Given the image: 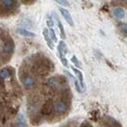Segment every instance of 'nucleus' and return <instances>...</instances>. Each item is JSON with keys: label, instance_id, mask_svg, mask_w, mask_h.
I'll return each mask as SVG.
<instances>
[{"label": "nucleus", "instance_id": "nucleus-1", "mask_svg": "<svg viewBox=\"0 0 127 127\" xmlns=\"http://www.w3.org/2000/svg\"><path fill=\"white\" fill-rule=\"evenodd\" d=\"M14 41L11 39V38H7L4 43H3V52L6 54V55H10L13 53L14 51Z\"/></svg>", "mask_w": 127, "mask_h": 127}, {"label": "nucleus", "instance_id": "nucleus-2", "mask_svg": "<svg viewBox=\"0 0 127 127\" xmlns=\"http://www.w3.org/2000/svg\"><path fill=\"white\" fill-rule=\"evenodd\" d=\"M54 105H53V102L51 100H47L45 102V104L43 105L42 109H41V113L43 115H50L52 114V112L54 111Z\"/></svg>", "mask_w": 127, "mask_h": 127}, {"label": "nucleus", "instance_id": "nucleus-3", "mask_svg": "<svg viewBox=\"0 0 127 127\" xmlns=\"http://www.w3.org/2000/svg\"><path fill=\"white\" fill-rule=\"evenodd\" d=\"M59 10H60L62 16L64 17V19L66 21V23H67L70 27H72V26H73V21H72V18H71V16H70V14L68 13V11L65 10V9H64V8H62V7L59 8Z\"/></svg>", "mask_w": 127, "mask_h": 127}, {"label": "nucleus", "instance_id": "nucleus-4", "mask_svg": "<svg viewBox=\"0 0 127 127\" xmlns=\"http://www.w3.org/2000/svg\"><path fill=\"white\" fill-rule=\"evenodd\" d=\"M55 109H56V111H58L59 113H65L66 111H67V109H68V106H67V104L64 101H60V102L57 103Z\"/></svg>", "mask_w": 127, "mask_h": 127}, {"label": "nucleus", "instance_id": "nucleus-5", "mask_svg": "<svg viewBox=\"0 0 127 127\" xmlns=\"http://www.w3.org/2000/svg\"><path fill=\"white\" fill-rule=\"evenodd\" d=\"M67 53V48L64 43V41H60L58 44V56L61 58L64 57V55Z\"/></svg>", "mask_w": 127, "mask_h": 127}, {"label": "nucleus", "instance_id": "nucleus-6", "mask_svg": "<svg viewBox=\"0 0 127 127\" xmlns=\"http://www.w3.org/2000/svg\"><path fill=\"white\" fill-rule=\"evenodd\" d=\"M22 80H23L24 86H25L26 88H32V87L34 86V84H35L33 77L31 76V75H28V74H27L26 76H24Z\"/></svg>", "mask_w": 127, "mask_h": 127}, {"label": "nucleus", "instance_id": "nucleus-7", "mask_svg": "<svg viewBox=\"0 0 127 127\" xmlns=\"http://www.w3.org/2000/svg\"><path fill=\"white\" fill-rule=\"evenodd\" d=\"M71 68H72V70L74 71V73L77 75V77H78V79H79V85L80 87H81V89H83L84 91L86 90V85H85V83H84V80H83V75H82V72L80 71L79 69H77V68H75L74 66H71Z\"/></svg>", "mask_w": 127, "mask_h": 127}, {"label": "nucleus", "instance_id": "nucleus-8", "mask_svg": "<svg viewBox=\"0 0 127 127\" xmlns=\"http://www.w3.org/2000/svg\"><path fill=\"white\" fill-rule=\"evenodd\" d=\"M42 33H43L44 39H45V41H46V43H47L48 47L53 50L54 47H55V45H54V42L51 40V38H50V36H49V31H48V29H44Z\"/></svg>", "mask_w": 127, "mask_h": 127}, {"label": "nucleus", "instance_id": "nucleus-9", "mask_svg": "<svg viewBox=\"0 0 127 127\" xmlns=\"http://www.w3.org/2000/svg\"><path fill=\"white\" fill-rule=\"evenodd\" d=\"M52 15H53V17H54V18L56 19V21H57L59 30H60V32H61V37H62L63 39H64V38H65V32H64V26H63V24H62V22L60 21V19L58 18V16L55 14V12H53Z\"/></svg>", "mask_w": 127, "mask_h": 127}, {"label": "nucleus", "instance_id": "nucleus-10", "mask_svg": "<svg viewBox=\"0 0 127 127\" xmlns=\"http://www.w3.org/2000/svg\"><path fill=\"white\" fill-rule=\"evenodd\" d=\"M0 4L3 9H12L15 6L16 2L12 0H3V1H0Z\"/></svg>", "mask_w": 127, "mask_h": 127}, {"label": "nucleus", "instance_id": "nucleus-11", "mask_svg": "<svg viewBox=\"0 0 127 127\" xmlns=\"http://www.w3.org/2000/svg\"><path fill=\"white\" fill-rule=\"evenodd\" d=\"M113 15H114V17H116L117 19H123L125 17V11L122 8L117 7V8L113 9Z\"/></svg>", "mask_w": 127, "mask_h": 127}, {"label": "nucleus", "instance_id": "nucleus-12", "mask_svg": "<svg viewBox=\"0 0 127 127\" xmlns=\"http://www.w3.org/2000/svg\"><path fill=\"white\" fill-rule=\"evenodd\" d=\"M60 81H59V78L58 77H51L50 79L48 80V84H49V86L52 88V89H56V88H58L59 87V85H60Z\"/></svg>", "mask_w": 127, "mask_h": 127}, {"label": "nucleus", "instance_id": "nucleus-13", "mask_svg": "<svg viewBox=\"0 0 127 127\" xmlns=\"http://www.w3.org/2000/svg\"><path fill=\"white\" fill-rule=\"evenodd\" d=\"M17 32L19 33V34H21L22 36H25V37H34L35 36V34L32 32H29V31H27V30H25V29H18L17 30Z\"/></svg>", "mask_w": 127, "mask_h": 127}, {"label": "nucleus", "instance_id": "nucleus-14", "mask_svg": "<svg viewBox=\"0 0 127 127\" xmlns=\"http://www.w3.org/2000/svg\"><path fill=\"white\" fill-rule=\"evenodd\" d=\"M11 76V71L9 68H3L0 70V78L1 79H6Z\"/></svg>", "mask_w": 127, "mask_h": 127}, {"label": "nucleus", "instance_id": "nucleus-15", "mask_svg": "<svg viewBox=\"0 0 127 127\" xmlns=\"http://www.w3.org/2000/svg\"><path fill=\"white\" fill-rule=\"evenodd\" d=\"M49 31V36H50V38H51V40L55 43V42H57L58 41V39H57V36H56V33H55V31L53 30V29H50V30H48Z\"/></svg>", "mask_w": 127, "mask_h": 127}, {"label": "nucleus", "instance_id": "nucleus-16", "mask_svg": "<svg viewBox=\"0 0 127 127\" xmlns=\"http://www.w3.org/2000/svg\"><path fill=\"white\" fill-rule=\"evenodd\" d=\"M119 30H120V32H121L124 36H126L127 35V26L125 23H122V24L119 25Z\"/></svg>", "mask_w": 127, "mask_h": 127}, {"label": "nucleus", "instance_id": "nucleus-17", "mask_svg": "<svg viewBox=\"0 0 127 127\" xmlns=\"http://www.w3.org/2000/svg\"><path fill=\"white\" fill-rule=\"evenodd\" d=\"M70 61H71V63L75 65V67H80V66H81L79 61H78V59H77L75 56H72L71 59H70Z\"/></svg>", "mask_w": 127, "mask_h": 127}, {"label": "nucleus", "instance_id": "nucleus-18", "mask_svg": "<svg viewBox=\"0 0 127 127\" xmlns=\"http://www.w3.org/2000/svg\"><path fill=\"white\" fill-rule=\"evenodd\" d=\"M74 86H75V88H76V91H77L78 93H82V89H81V87H80L79 82H78V81H77L76 79H74Z\"/></svg>", "mask_w": 127, "mask_h": 127}, {"label": "nucleus", "instance_id": "nucleus-19", "mask_svg": "<svg viewBox=\"0 0 127 127\" xmlns=\"http://www.w3.org/2000/svg\"><path fill=\"white\" fill-rule=\"evenodd\" d=\"M17 119H18V121H19V123H24L25 122V116H24V114H22V113H20V114H18V117H17Z\"/></svg>", "mask_w": 127, "mask_h": 127}, {"label": "nucleus", "instance_id": "nucleus-20", "mask_svg": "<svg viewBox=\"0 0 127 127\" xmlns=\"http://www.w3.org/2000/svg\"><path fill=\"white\" fill-rule=\"evenodd\" d=\"M47 27L48 28H50V29H52L53 28V26H54V22H53V19H48L47 20Z\"/></svg>", "mask_w": 127, "mask_h": 127}, {"label": "nucleus", "instance_id": "nucleus-21", "mask_svg": "<svg viewBox=\"0 0 127 127\" xmlns=\"http://www.w3.org/2000/svg\"><path fill=\"white\" fill-rule=\"evenodd\" d=\"M58 4L60 5H63V6H67L68 5V1H64V0H57L56 1Z\"/></svg>", "mask_w": 127, "mask_h": 127}, {"label": "nucleus", "instance_id": "nucleus-22", "mask_svg": "<svg viewBox=\"0 0 127 127\" xmlns=\"http://www.w3.org/2000/svg\"><path fill=\"white\" fill-rule=\"evenodd\" d=\"M61 62H62V64H63L64 66H66V67H68V62H67V60L64 58V57H63V58H61Z\"/></svg>", "mask_w": 127, "mask_h": 127}, {"label": "nucleus", "instance_id": "nucleus-23", "mask_svg": "<svg viewBox=\"0 0 127 127\" xmlns=\"http://www.w3.org/2000/svg\"><path fill=\"white\" fill-rule=\"evenodd\" d=\"M14 127H27V125L25 123H17L14 125Z\"/></svg>", "mask_w": 127, "mask_h": 127}, {"label": "nucleus", "instance_id": "nucleus-24", "mask_svg": "<svg viewBox=\"0 0 127 127\" xmlns=\"http://www.w3.org/2000/svg\"><path fill=\"white\" fill-rule=\"evenodd\" d=\"M80 127H92V125H90L88 122H84L83 124H81V126Z\"/></svg>", "mask_w": 127, "mask_h": 127}, {"label": "nucleus", "instance_id": "nucleus-25", "mask_svg": "<svg viewBox=\"0 0 127 127\" xmlns=\"http://www.w3.org/2000/svg\"><path fill=\"white\" fill-rule=\"evenodd\" d=\"M64 127H72V126H70V125H65V126H64Z\"/></svg>", "mask_w": 127, "mask_h": 127}]
</instances>
